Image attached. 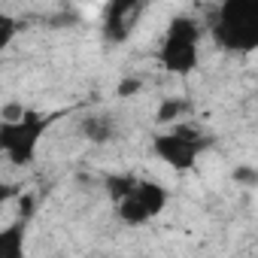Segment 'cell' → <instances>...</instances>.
<instances>
[{
    "mask_svg": "<svg viewBox=\"0 0 258 258\" xmlns=\"http://www.w3.org/2000/svg\"><path fill=\"white\" fill-rule=\"evenodd\" d=\"M198 58H201V25L191 16L170 19L164 40L158 46V64L167 73L188 76L198 67Z\"/></svg>",
    "mask_w": 258,
    "mask_h": 258,
    "instance_id": "cell-3",
    "label": "cell"
},
{
    "mask_svg": "<svg viewBox=\"0 0 258 258\" xmlns=\"http://www.w3.org/2000/svg\"><path fill=\"white\" fill-rule=\"evenodd\" d=\"M25 228H28V216L0 231V252L10 258H22L25 255Z\"/></svg>",
    "mask_w": 258,
    "mask_h": 258,
    "instance_id": "cell-8",
    "label": "cell"
},
{
    "mask_svg": "<svg viewBox=\"0 0 258 258\" xmlns=\"http://www.w3.org/2000/svg\"><path fill=\"white\" fill-rule=\"evenodd\" d=\"M82 137L91 143H109L115 137V121L106 112H94L88 118H82Z\"/></svg>",
    "mask_w": 258,
    "mask_h": 258,
    "instance_id": "cell-7",
    "label": "cell"
},
{
    "mask_svg": "<svg viewBox=\"0 0 258 258\" xmlns=\"http://www.w3.org/2000/svg\"><path fill=\"white\" fill-rule=\"evenodd\" d=\"M213 40L237 55L258 49V0H222L213 16Z\"/></svg>",
    "mask_w": 258,
    "mask_h": 258,
    "instance_id": "cell-1",
    "label": "cell"
},
{
    "mask_svg": "<svg viewBox=\"0 0 258 258\" xmlns=\"http://www.w3.org/2000/svg\"><path fill=\"white\" fill-rule=\"evenodd\" d=\"M134 179H137V176H131V173H124V176H109V179H106V182H109V198H112V204L134 185Z\"/></svg>",
    "mask_w": 258,
    "mask_h": 258,
    "instance_id": "cell-10",
    "label": "cell"
},
{
    "mask_svg": "<svg viewBox=\"0 0 258 258\" xmlns=\"http://www.w3.org/2000/svg\"><path fill=\"white\" fill-rule=\"evenodd\" d=\"M210 146H213L210 134H204L201 127H191V124H173L170 131L155 134V140H152V152L173 170H191L195 161Z\"/></svg>",
    "mask_w": 258,
    "mask_h": 258,
    "instance_id": "cell-4",
    "label": "cell"
},
{
    "mask_svg": "<svg viewBox=\"0 0 258 258\" xmlns=\"http://www.w3.org/2000/svg\"><path fill=\"white\" fill-rule=\"evenodd\" d=\"M231 176H234L237 182H246V185H258V173H255V170H249V167H237Z\"/></svg>",
    "mask_w": 258,
    "mask_h": 258,
    "instance_id": "cell-12",
    "label": "cell"
},
{
    "mask_svg": "<svg viewBox=\"0 0 258 258\" xmlns=\"http://www.w3.org/2000/svg\"><path fill=\"white\" fill-rule=\"evenodd\" d=\"M61 112L43 115L37 109H22V115L4 118V124H0V152H4L13 164H19V167L31 164L34 155H37V149H40L43 134L52 127V121Z\"/></svg>",
    "mask_w": 258,
    "mask_h": 258,
    "instance_id": "cell-2",
    "label": "cell"
},
{
    "mask_svg": "<svg viewBox=\"0 0 258 258\" xmlns=\"http://www.w3.org/2000/svg\"><path fill=\"white\" fill-rule=\"evenodd\" d=\"M149 0H106L103 7V37L109 43H124L140 22Z\"/></svg>",
    "mask_w": 258,
    "mask_h": 258,
    "instance_id": "cell-6",
    "label": "cell"
},
{
    "mask_svg": "<svg viewBox=\"0 0 258 258\" xmlns=\"http://www.w3.org/2000/svg\"><path fill=\"white\" fill-rule=\"evenodd\" d=\"M16 31H19V25H16V19H13V16H4V19H0V46H4V49L13 43Z\"/></svg>",
    "mask_w": 258,
    "mask_h": 258,
    "instance_id": "cell-11",
    "label": "cell"
},
{
    "mask_svg": "<svg viewBox=\"0 0 258 258\" xmlns=\"http://www.w3.org/2000/svg\"><path fill=\"white\" fill-rule=\"evenodd\" d=\"M170 195L161 182L155 179H134V185L127 188L118 201H115V216L124 222V225H146L152 219H158L167 207Z\"/></svg>",
    "mask_w": 258,
    "mask_h": 258,
    "instance_id": "cell-5",
    "label": "cell"
},
{
    "mask_svg": "<svg viewBox=\"0 0 258 258\" xmlns=\"http://www.w3.org/2000/svg\"><path fill=\"white\" fill-rule=\"evenodd\" d=\"M73 4H82V0H73Z\"/></svg>",
    "mask_w": 258,
    "mask_h": 258,
    "instance_id": "cell-13",
    "label": "cell"
},
{
    "mask_svg": "<svg viewBox=\"0 0 258 258\" xmlns=\"http://www.w3.org/2000/svg\"><path fill=\"white\" fill-rule=\"evenodd\" d=\"M182 109H188V100H179V97H170V100H164V103L158 106V121H176Z\"/></svg>",
    "mask_w": 258,
    "mask_h": 258,
    "instance_id": "cell-9",
    "label": "cell"
}]
</instances>
